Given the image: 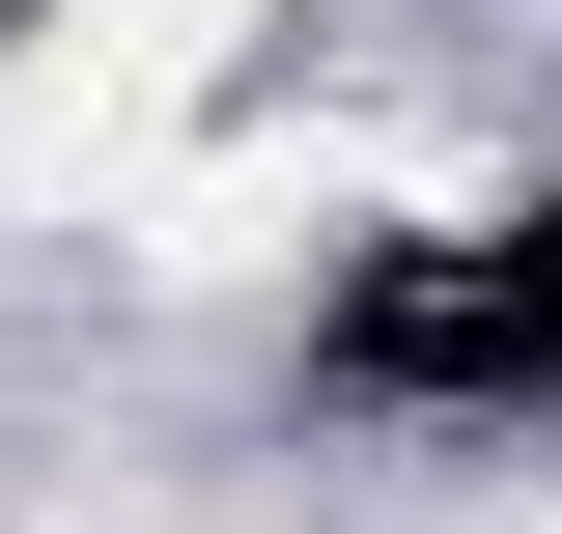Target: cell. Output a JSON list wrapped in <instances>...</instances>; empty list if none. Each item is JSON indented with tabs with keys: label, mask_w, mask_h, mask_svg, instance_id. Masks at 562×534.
Here are the masks:
<instances>
[{
	"label": "cell",
	"mask_w": 562,
	"mask_h": 534,
	"mask_svg": "<svg viewBox=\"0 0 562 534\" xmlns=\"http://www.w3.org/2000/svg\"><path fill=\"white\" fill-rule=\"evenodd\" d=\"M169 113H198V85L113 57V29H0V225H140Z\"/></svg>",
	"instance_id": "1"
}]
</instances>
